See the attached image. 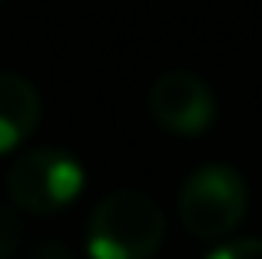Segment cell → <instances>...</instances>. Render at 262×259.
Here are the masks:
<instances>
[{
  "label": "cell",
  "mask_w": 262,
  "mask_h": 259,
  "mask_svg": "<svg viewBox=\"0 0 262 259\" xmlns=\"http://www.w3.org/2000/svg\"><path fill=\"white\" fill-rule=\"evenodd\" d=\"M166 236V216L153 196L120 189L96 203L86 223L90 259H149Z\"/></svg>",
  "instance_id": "6da1fadb"
},
{
  "label": "cell",
  "mask_w": 262,
  "mask_h": 259,
  "mask_svg": "<svg viewBox=\"0 0 262 259\" xmlns=\"http://www.w3.org/2000/svg\"><path fill=\"white\" fill-rule=\"evenodd\" d=\"M249 206L246 180L229 163H206L179 189V220L199 240H223L243 223Z\"/></svg>",
  "instance_id": "7a4b0ae2"
},
{
  "label": "cell",
  "mask_w": 262,
  "mask_h": 259,
  "mask_svg": "<svg viewBox=\"0 0 262 259\" xmlns=\"http://www.w3.org/2000/svg\"><path fill=\"white\" fill-rule=\"evenodd\" d=\"M83 183H86V173L77 156H70L67 149L37 146L20 153L17 163L10 166L7 193H10L13 206L47 216L70 206L83 193Z\"/></svg>",
  "instance_id": "3957f363"
},
{
  "label": "cell",
  "mask_w": 262,
  "mask_h": 259,
  "mask_svg": "<svg viewBox=\"0 0 262 259\" xmlns=\"http://www.w3.org/2000/svg\"><path fill=\"white\" fill-rule=\"evenodd\" d=\"M153 120L173 136H199L216 120V97L209 83L189 70H169L149 90Z\"/></svg>",
  "instance_id": "277c9868"
},
{
  "label": "cell",
  "mask_w": 262,
  "mask_h": 259,
  "mask_svg": "<svg viewBox=\"0 0 262 259\" xmlns=\"http://www.w3.org/2000/svg\"><path fill=\"white\" fill-rule=\"evenodd\" d=\"M40 103L37 87L20 73H0V153L17 149L40 123Z\"/></svg>",
  "instance_id": "5b68a950"
},
{
  "label": "cell",
  "mask_w": 262,
  "mask_h": 259,
  "mask_svg": "<svg viewBox=\"0 0 262 259\" xmlns=\"http://www.w3.org/2000/svg\"><path fill=\"white\" fill-rule=\"evenodd\" d=\"M24 246V220L13 206H0V259H13Z\"/></svg>",
  "instance_id": "8992f818"
},
{
  "label": "cell",
  "mask_w": 262,
  "mask_h": 259,
  "mask_svg": "<svg viewBox=\"0 0 262 259\" xmlns=\"http://www.w3.org/2000/svg\"><path fill=\"white\" fill-rule=\"evenodd\" d=\"M206 259H262V240H232L212 249Z\"/></svg>",
  "instance_id": "52a82bcc"
},
{
  "label": "cell",
  "mask_w": 262,
  "mask_h": 259,
  "mask_svg": "<svg viewBox=\"0 0 262 259\" xmlns=\"http://www.w3.org/2000/svg\"><path fill=\"white\" fill-rule=\"evenodd\" d=\"M30 259H73V256H70V249H67L63 243L43 240V243H37V246L30 249Z\"/></svg>",
  "instance_id": "ba28073f"
}]
</instances>
